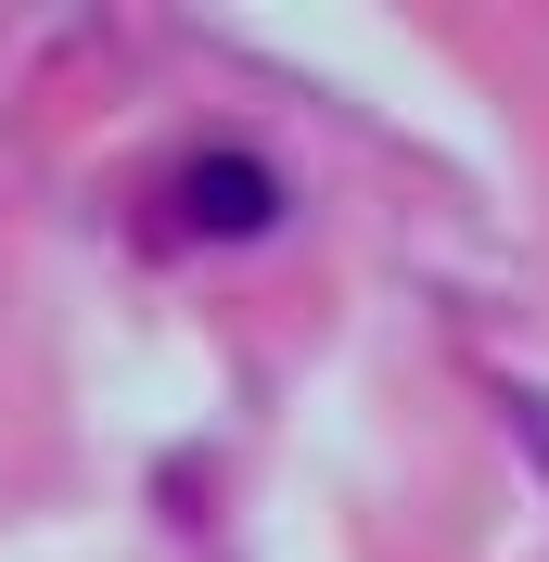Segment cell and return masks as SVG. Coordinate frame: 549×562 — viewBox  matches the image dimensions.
<instances>
[{"instance_id": "obj_1", "label": "cell", "mask_w": 549, "mask_h": 562, "mask_svg": "<svg viewBox=\"0 0 549 562\" xmlns=\"http://www.w3.org/2000/svg\"><path fill=\"white\" fill-rule=\"evenodd\" d=\"M179 217L217 231V244H243V231H269V217H281V179L256 167V154H205V167L179 179Z\"/></svg>"}]
</instances>
